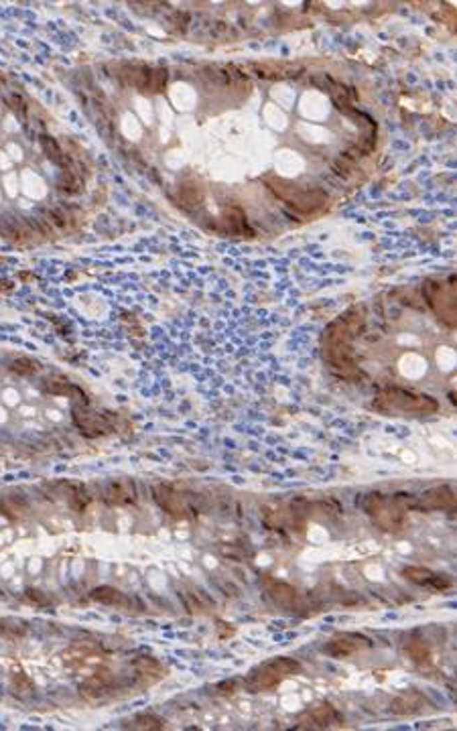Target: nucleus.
I'll list each match as a JSON object with an SVG mask.
<instances>
[{
	"label": "nucleus",
	"mask_w": 457,
	"mask_h": 731,
	"mask_svg": "<svg viewBox=\"0 0 457 731\" xmlns=\"http://www.w3.org/2000/svg\"><path fill=\"white\" fill-rule=\"evenodd\" d=\"M364 512L372 518L376 526H380L386 532H398L405 526L407 510H403L394 500L390 502L385 494L372 492L364 498Z\"/></svg>",
	"instance_id": "nucleus-1"
},
{
	"label": "nucleus",
	"mask_w": 457,
	"mask_h": 731,
	"mask_svg": "<svg viewBox=\"0 0 457 731\" xmlns=\"http://www.w3.org/2000/svg\"><path fill=\"white\" fill-rule=\"evenodd\" d=\"M301 670V664L293 659H287V656H281V659H274V661L266 662L261 668L252 670L248 681H246V686L252 691V693H258V691H270L274 686L283 683L287 677L295 675Z\"/></svg>",
	"instance_id": "nucleus-2"
},
{
	"label": "nucleus",
	"mask_w": 457,
	"mask_h": 731,
	"mask_svg": "<svg viewBox=\"0 0 457 731\" xmlns=\"http://www.w3.org/2000/svg\"><path fill=\"white\" fill-rule=\"evenodd\" d=\"M378 402H385L380 410H388V408H398L403 413H417V415H433L437 413L439 404L435 399L427 397V394H415L403 388H388L386 392L380 394Z\"/></svg>",
	"instance_id": "nucleus-3"
},
{
	"label": "nucleus",
	"mask_w": 457,
	"mask_h": 731,
	"mask_svg": "<svg viewBox=\"0 0 457 731\" xmlns=\"http://www.w3.org/2000/svg\"><path fill=\"white\" fill-rule=\"evenodd\" d=\"M423 291H425L427 303H429L431 309L437 313V317H439L445 325L454 328V325H456V297H454V284L431 283V281H427L425 286H423Z\"/></svg>",
	"instance_id": "nucleus-4"
},
{
	"label": "nucleus",
	"mask_w": 457,
	"mask_h": 731,
	"mask_svg": "<svg viewBox=\"0 0 457 731\" xmlns=\"http://www.w3.org/2000/svg\"><path fill=\"white\" fill-rule=\"evenodd\" d=\"M270 189L281 199H285L289 206H293L295 210H299V212H313L315 208H319V206H323L327 201V195L317 191V189H313V191H297L293 187H281L279 181L274 183V187Z\"/></svg>",
	"instance_id": "nucleus-5"
},
{
	"label": "nucleus",
	"mask_w": 457,
	"mask_h": 731,
	"mask_svg": "<svg viewBox=\"0 0 457 731\" xmlns=\"http://www.w3.org/2000/svg\"><path fill=\"white\" fill-rule=\"evenodd\" d=\"M153 498H155V502L167 512L169 516L181 520L189 518V506L185 504V500L177 494L171 486L155 484V486H153Z\"/></svg>",
	"instance_id": "nucleus-6"
},
{
	"label": "nucleus",
	"mask_w": 457,
	"mask_h": 731,
	"mask_svg": "<svg viewBox=\"0 0 457 731\" xmlns=\"http://www.w3.org/2000/svg\"><path fill=\"white\" fill-rule=\"evenodd\" d=\"M368 646H372V642L368 638L358 636V634H337V636H334L325 644L323 650L330 656L346 659V656H352L354 652H358L362 648H368Z\"/></svg>",
	"instance_id": "nucleus-7"
},
{
	"label": "nucleus",
	"mask_w": 457,
	"mask_h": 731,
	"mask_svg": "<svg viewBox=\"0 0 457 731\" xmlns=\"http://www.w3.org/2000/svg\"><path fill=\"white\" fill-rule=\"evenodd\" d=\"M343 717L336 711V707H332L330 703H323L319 707L307 711L301 719H299V728H311V730H327V728H334V725H341Z\"/></svg>",
	"instance_id": "nucleus-8"
},
{
	"label": "nucleus",
	"mask_w": 457,
	"mask_h": 731,
	"mask_svg": "<svg viewBox=\"0 0 457 731\" xmlns=\"http://www.w3.org/2000/svg\"><path fill=\"white\" fill-rule=\"evenodd\" d=\"M268 595H270V599H272L277 606L285 608L287 612L301 613V610L307 608L305 597L295 590V587L287 585V583H272V585L268 587Z\"/></svg>",
	"instance_id": "nucleus-9"
},
{
	"label": "nucleus",
	"mask_w": 457,
	"mask_h": 731,
	"mask_svg": "<svg viewBox=\"0 0 457 731\" xmlns=\"http://www.w3.org/2000/svg\"><path fill=\"white\" fill-rule=\"evenodd\" d=\"M73 423L86 437H98V435L110 433V423L102 415H96L88 408L75 406L73 408Z\"/></svg>",
	"instance_id": "nucleus-10"
},
{
	"label": "nucleus",
	"mask_w": 457,
	"mask_h": 731,
	"mask_svg": "<svg viewBox=\"0 0 457 731\" xmlns=\"http://www.w3.org/2000/svg\"><path fill=\"white\" fill-rule=\"evenodd\" d=\"M403 575L417 585H429L433 590H449L454 585V579L449 575H439L427 567H405Z\"/></svg>",
	"instance_id": "nucleus-11"
},
{
	"label": "nucleus",
	"mask_w": 457,
	"mask_h": 731,
	"mask_svg": "<svg viewBox=\"0 0 457 731\" xmlns=\"http://www.w3.org/2000/svg\"><path fill=\"white\" fill-rule=\"evenodd\" d=\"M421 510H445L454 512L456 510V494L449 486H439L421 495L419 500Z\"/></svg>",
	"instance_id": "nucleus-12"
},
{
	"label": "nucleus",
	"mask_w": 457,
	"mask_h": 731,
	"mask_svg": "<svg viewBox=\"0 0 457 731\" xmlns=\"http://www.w3.org/2000/svg\"><path fill=\"white\" fill-rule=\"evenodd\" d=\"M104 500L108 504H116V506H122V504H132L137 500V488L130 479H118V482H112L106 486L104 490Z\"/></svg>",
	"instance_id": "nucleus-13"
},
{
	"label": "nucleus",
	"mask_w": 457,
	"mask_h": 731,
	"mask_svg": "<svg viewBox=\"0 0 457 731\" xmlns=\"http://www.w3.org/2000/svg\"><path fill=\"white\" fill-rule=\"evenodd\" d=\"M90 597L94 601H98V603H104V606H116V608H126L128 606V599L124 597V593L110 587V585H102V587L92 590L90 591Z\"/></svg>",
	"instance_id": "nucleus-14"
},
{
	"label": "nucleus",
	"mask_w": 457,
	"mask_h": 731,
	"mask_svg": "<svg viewBox=\"0 0 457 731\" xmlns=\"http://www.w3.org/2000/svg\"><path fill=\"white\" fill-rule=\"evenodd\" d=\"M423 707V697L419 693H407V695H398L392 703H390V711L396 715H412L419 709Z\"/></svg>",
	"instance_id": "nucleus-15"
},
{
	"label": "nucleus",
	"mask_w": 457,
	"mask_h": 731,
	"mask_svg": "<svg viewBox=\"0 0 457 731\" xmlns=\"http://www.w3.org/2000/svg\"><path fill=\"white\" fill-rule=\"evenodd\" d=\"M405 652H407L417 664H427V662L431 661V648H429V644L419 636H410L409 640L405 642Z\"/></svg>",
	"instance_id": "nucleus-16"
},
{
	"label": "nucleus",
	"mask_w": 457,
	"mask_h": 731,
	"mask_svg": "<svg viewBox=\"0 0 457 731\" xmlns=\"http://www.w3.org/2000/svg\"><path fill=\"white\" fill-rule=\"evenodd\" d=\"M63 490H65L68 502H70V506H72L73 510L84 512L86 506L90 504V495L86 492V488L79 486V484H70V482H68V484H63Z\"/></svg>",
	"instance_id": "nucleus-17"
},
{
	"label": "nucleus",
	"mask_w": 457,
	"mask_h": 731,
	"mask_svg": "<svg viewBox=\"0 0 457 731\" xmlns=\"http://www.w3.org/2000/svg\"><path fill=\"white\" fill-rule=\"evenodd\" d=\"M128 730H146V731H159L165 728V721L159 719L157 715H150V713H141V715H134L128 723H126Z\"/></svg>",
	"instance_id": "nucleus-18"
},
{
	"label": "nucleus",
	"mask_w": 457,
	"mask_h": 731,
	"mask_svg": "<svg viewBox=\"0 0 457 731\" xmlns=\"http://www.w3.org/2000/svg\"><path fill=\"white\" fill-rule=\"evenodd\" d=\"M134 668L143 675V677H155V679H161L165 677V668L163 664L153 659V656H141L134 661Z\"/></svg>",
	"instance_id": "nucleus-19"
},
{
	"label": "nucleus",
	"mask_w": 457,
	"mask_h": 731,
	"mask_svg": "<svg viewBox=\"0 0 457 731\" xmlns=\"http://www.w3.org/2000/svg\"><path fill=\"white\" fill-rule=\"evenodd\" d=\"M0 634L6 638H21L26 634V628L17 620H0Z\"/></svg>",
	"instance_id": "nucleus-20"
},
{
	"label": "nucleus",
	"mask_w": 457,
	"mask_h": 731,
	"mask_svg": "<svg viewBox=\"0 0 457 731\" xmlns=\"http://www.w3.org/2000/svg\"><path fill=\"white\" fill-rule=\"evenodd\" d=\"M41 142H43V148H45V153H47V157L51 161H55L57 165H65V163H68L65 157H63V153H61V148H59V144L53 141L51 137H43Z\"/></svg>",
	"instance_id": "nucleus-21"
},
{
	"label": "nucleus",
	"mask_w": 457,
	"mask_h": 731,
	"mask_svg": "<svg viewBox=\"0 0 457 731\" xmlns=\"http://www.w3.org/2000/svg\"><path fill=\"white\" fill-rule=\"evenodd\" d=\"M201 201H203V193H201L199 189L192 187V185L181 187V206H192V208H197Z\"/></svg>",
	"instance_id": "nucleus-22"
},
{
	"label": "nucleus",
	"mask_w": 457,
	"mask_h": 731,
	"mask_svg": "<svg viewBox=\"0 0 457 731\" xmlns=\"http://www.w3.org/2000/svg\"><path fill=\"white\" fill-rule=\"evenodd\" d=\"M10 368H13L17 374H21V376H31V374H35V372L39 370L37 362H33L31 357H17V360L13 362Z\"/></svg>",
	"instance_id": "nucleus-23"
},
{
	"label": "nucleus",
	"mask_w": 457,
	"mask_h": 731,
	"mask_svg": "<svg viewBox=\"0 0 457 731\" xmlns=\"http://www.w3.org/2000/svg\"><path fill=\"white\" fill-rule=\"evenodd\" d=\"M165 84H167V70H150V73H148V90L161 92Z\"/></svg>",
	"instance_id": "nucleus-24"
},
{
	"label": "nucleus",
	"mask_w": 457,
	"mask_h": 731,
	"mask_svg": "<svg viewBox=\"0 0 457 731\" xmlns=\"http://www.w3.org/2000/svg\"><path fill=\"white\" fill-rule=\"evenodd\" d=\"M13 688H15V693H19V695H26V693L33 691V681H31L26 675L19 672V675L13 677Z\"/></svg>",
	"instance_id": "nucleus-25"
},
{
	"label": "nucleus",
	"mask_w": 457,
	"mask_h": 731,
	"mask_svg": "<svg viewBox=\"0 0 457 731\" xmlns=\"http://www.w3.org/2000/svg\"><path fill=\"white\" fill-rule=\"evenodd\" d=\"M26 599L31 601V603H35V606H47L49 603V599L41 593V591H37V590H29L26 591Z\"/></svg>",
	"instance_id": "nucleus-26"
},
{
	"label": "nucleus",
	"mask_w": 457,
	"mask_h": 731,
	"mask_svg": "<svg viewBox=\"0 0 457 731\" xmlns=\"http://www.w3.org/2000/svg\"><path fill=\"white\" fill-rule=\"evenodd\" d=\"M217 688H219V693H222V695H232V693H234V688H236V683H234V681H230V683H222L219 686H217Z\"/></svg>",
	"instance_id": "nucleus-27"
},
{
	"label": "nucleus",
	"mask_w": 457,
	"mask_h": 731,
	"mask_svg": "<svg viewBox=\"0 0 457 731\" xmlns=\"http://www.w3.org/2000/svg\"><path fill=\"white\" fill-rule=\"evenodd\" d=\"M0 514H2V516H6V518H13L10 510H8V508H6V506L2 504V502H0Z\"/></svg>",
	"instance_id": "nucleus-28"
}]
</instances>
